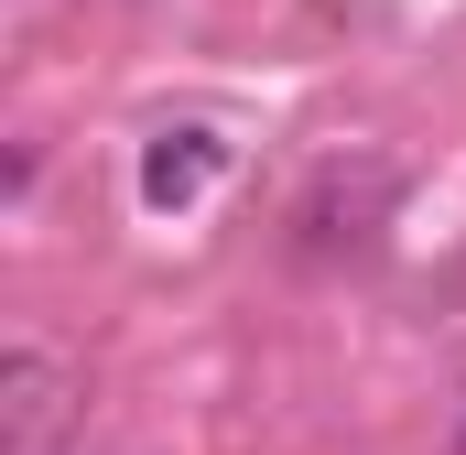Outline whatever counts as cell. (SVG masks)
<instances>
[{"instance_id":"7a4b0ae2","label":"cell","mask_w":466,"mask_h":455,"mask_svg":"<svg viewBox=\"0 0 466 455\" xmlns=\"http://www.w3.org/2000/svg\"><path fill=\"white\" fill-rule=\"evenodd\" d=\"M228 174V141L207 130V119H185V130H152V152H141V207H207V185Z\"/></svg>"},{"instance_id":"6da1fadb","label":"cell","mask_w":466,"mask_h":455,"mask_svg":"<svg viewBox=\"0 0 466 455\" xmlns=\"http://www.w3.org/2000/svg\"><path fill=\"white\" fill-rule=\"evenodd\" d=\"M66 401H76L66 358H55L44 337H22L11 358H0V455H44L55 423H66Z\"/></svg>"},{"instance_id":"3957f363","label":"cell","mask_w":466,"mask_h":455,"mask_svg":"<svg viewBox=\"0 0 466 455\" xmlns=\"http://www.w3.org/2000/svg\"><path fill=\"white\" fill-rule=\"evenodd\" d=\"M445 423H456V455H466V390H456V412H445Z\"/></svg>"}]
</instances>
